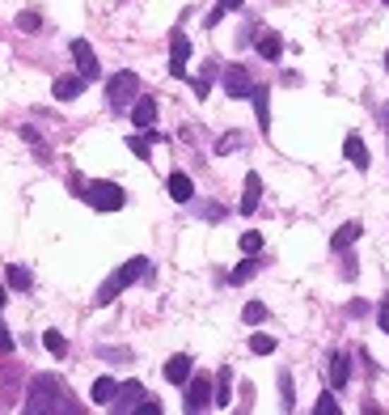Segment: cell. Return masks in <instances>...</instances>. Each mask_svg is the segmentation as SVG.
<instances>
[{
  "label": "cell",
  "mask_w": 389,
  "mask_h": 415,
  "mask_svg": "<svg viewBox=\"0 0 389 415\" xmlns=\"http://www.w3.org/2000/svg\"><path fill=\"white\" fill-rule=\"evenodd\" d=\"M186 378H191V356H182V352H178V356H169V361H165V382L182 386Z\"/></svg>",
  "instance_id": "17"
},
{
  "label": "cell",
  "mask_w": 389,
  "mask_h": 415,
  "mask_svg": "<svg viewBox=\"0 0 389 415\" xmlns=\"http://www.w3.org/2000/svg\"><path fill=\"white\" fill-rule=\"evenodd\" d=\"M165 191H169V199H174V204H191V199H195V182H191L186 174H169Z\"/></svg>",
  "instance_id": "13"
},
{
  "label": "cell",
  "mask_w": 389,
  "mask_h": 415,
  "mask_svg": "<svg viewBox=\"0 0 389 415\" xmlns=\"http://www.w3.org/2000/svg\"><path fill=\"white\" fill-rule=\"evenodd\" d=\"M385 68H389V51H385Z\"/></svg>",
  "instance_id": "38"
},
{
  "label": "cell",
  "mask_w": 389,
  "mask_h": 415,
  "mask_svg": "<svg viewBox=\"0 0 389 415\" xmlns=\"http://www.w3.org/2000/svg\"><path fill=\"white\" fill-rule=\"evenodd\" d=\"M4 301H8V297H4V288H0V310H4Z\"/></svg>",
  "instance_id": "37"
},
{
  "label": "cell",
  "mask_w": 389,
  "mask_h": 415,
  "mask_svg": "<svg viewBox=\"0 0 389 415\" xmlns=\"http://www.w3.org/2000/svg\"><path fill=\"white\" fill-rule=\"evenodd\" d=\"M127 148H131L140 161H148V140H144V136H127Z\"/></svg>",
  "instance_id": "29"
},
{
  "label": "cell",
  "mask_w": 389,
  "mask_h": 415,
  "mask_svg": "<svg viewBox=\"0 0 389 415\" xmlns=\"http://www.w3.org/2000/svg\"><path fill=\"white\" fill-rule=\"evenodd\" d=\"M241 318H246V322H250V327H258V322H263V318H267V305H263V301H250V305H246V310H241Z\"/></svg>",
  "instance_id": "25"
},
{
  "label": "cell",
  "mask_w": 389,
  "mask_h": 415,
  "mask_svg": "<svg viewBox=\"0 0 389 415\" xmlns=\"http://www.w3.org/2000/svg\"><path fill=\"white\" fill-rule=\"evenodd\" d=\"M343 157H347L360 174L373 165V161H369V148H364V140H360V136H347V140H343Z\"/></svg>",
  "instance_id": "12"
},
{
  "label": "cell",
  "mask_w": 389,
  "mask_h": 415,
  "mask_svg": "<svg viewBox=\"0 0 389 415\" xmlns=\"http://www.w3.org/2000/svg\"><path fill=\"white\" fill-rule=\"evenodd\" d=\"M385 4H389V0H385Z\"/></svg>",
  "instance_id": "39"
},
{
  "label": "cell",
  "mask_w": 389,
  "mask_h": 415,
  "mask_svg": "<svg viewBox=\"0 0 389 415\" xmlns=\"http://www.w3.org/2000/svg\"><path fill=\"white\" fill-rule=\"evenodd\" d=\"M318 415H339V403H335V394H318Z\"/></svg>",
  "instance_id": "27"
},
{
  "label": "cell",
  "mask_w": 389,
  "mask_h": 415,
  "mask_svg": "<svg viewBox=\"0 0 389 415\" xmlns=\"http://www.w3.org/2000/svg\"><path fill=\"white\" fill-rule=\"evenodd\" d=\"M250 102H254V115H258V127H263V131H271V89H263V85H254V89H250Z\"/></svg>",
  "instance_id": "10"
},
{
  "label": "cell",
  "mask_w": 389,
  "mask_h": 415,
  "mask_svg": "<svg viewBox=\"0 0 389 415\" xmlns=\"http://www.w3.org/2000/svg\"><path fill=\"white\" fill-rule=\"evenodd\" d=\"M347 382H352V361H347L343 352H335V356H330V386L343 390Z\"/></svg>",
  "instance_id": "18"
},
{
  "label": "cell",
  "mask_w": 389,
  "mask_h": 415,
  "mask_svg": "<svg viewBox=\"0 0 389 415\" xmlns=\"http://www.w3.org/2000/svg\"><path fill=\"white\" fill-rule=\"evenodd\" d=\"M212 403V378L199 373V378H186V411H203Z\"/></svg>",
  "instance_id": "5"
},
{
  "label": "cell",
  "mask_w": 389,
  "mask_h": 415,
  "mask_svg": "<svg viewBox=\"0 0 389 415\" xmlns=\"http://www.w3.org/2000/svg\"><path fill=\"white\" fill-rule=\"evenodd\" d=\"M186 59H191V42L182 30L169 34V76H186Z\"/></svg>",
  "instance_id": "6"
},
{
  "label": "cell",
  "mask_w": 389,
  "mask_h": 415,
  "mask_svg": "<svg viewBox=\"0 0 389 415\" xmlns=\"http://www.w3.org/2000/svg\"><path fill=\"white\" fill-rule=\"evenodd\" d=\"M42 348H47L51 356H64V352H68V339H64L59 331H47V335H42Z\"/></svg>",
  "instance_id": "22"
},
{
  "label": "cell",
  "mask_w": 389,
  "mask_h": 415,
  "mask_svg": "<svg viewBox=\"0 0 389 415\" xmlns=\"http://www.w3.org/2000/svg\"><path fill=\"white\" fill-rule=\"evenodd\" d=\"M17 30H25V34H38V30H42V17H38V13H30V8H25V13H21V17H17Z\"/></svg>",
  "instance_id": "24"
},
{
  "label": "cell",
  "mask_w": 389,
  "mask_h": 415,
  "mask_svg": "<svg viewBox=\"0 0 389 415\" xmlns=\"http://www.w3.org/2000/svg\"><path fill=\"white\" fill-rule=\"evenodd\" d=\"M250 89H254V85H250V72H246L241 64H229V68H225V93L241 102V98H250Z\"/></svg>",
  "instance_id": "8"
},
{
  "label": "cell",
  "mask_w": 389,
  "mask_h": 415,
  "mask_svg": "<svg viewBox=\"0 0 389 415\" xmlns=\"http://www.w3.org/2000/svg\"><path fill=\"white\" fill-rule=\"evenodd\" d=\"M360 233H364V225H360V221H347V225H339V229H335L330 246H335V250H347L352 242H360Z\"/></svg>",
  "instance_id": "16"
},
{
  "label": "cell",
  "mask_w": 389,
  "mask_h": 415,
  "mask_svg": "<svg viewBox=\"0 0 389 415\" xmlns=\"http://www.w3.org/2000/svg\"><path fill=\"white\" fill-rule=\"evenodd\" d=\"M131 123L148 131V127L157 123V102H152V98H136V102H131Z\"/></svg>",
  "instance_id": "11"
},
{
  "label": "cell",
  "mask_w": 389,
  "mask_h": 415,
  "mask_svg": "<svg viewBox=\"0 0 389 415\" xmlns=\"http://www.w3.org/2000/svg\"><path fill=\"white\" fill-rule=\"evenodd\" d=\"M8 284H13V288H17V293H25V288H30V284H34V280H30V271H25V267H21V263H8Z\"/></svg>",
  "instance_id": "21"
},
{
  "label": "cell",
  "mask_w": 389,
  "mask_h": 415,
  "mask_svg": "<svg viewBox=\"0 0 389 415\" xmlns=\"http://www.w3.org/2000/svg\"><path fill=\"white\" fill-rule=\"evenodd\" d=\"M140 399H144V386H140V382H123V386L114 390V403H110V407H114V411H136Z\"/></svg>",
  "instance_id": "9"
},
{
  "label": "cell",
  "mask_w": 389,
  "mask_h": 415,
  "mask_svg": "<svg viewBox=\"0 0 389 415\" xmlns=\"http://www.w3.org/2000/svg\"><path fill=\"white\" fill-rule=\"evenodd\" d=\"M237 144H241V136H237V131H229V136H220V140H216V153L225 157V153H233Z\"/></svg>",
  "instance_id": "28"
},
{
  "label": "cell",
  "mask_w": 389,
  "mask_h": 415,
  "mask_svg": "<svg viewBox=\"0 0 389 415\" xmlns=\"http://www.w3.org/2000/svg\"><path fill=\"white\" fill-rule=\"evenodd\" d=\"M280 394H284V411H292V407H297V399H292V378H288V373L280 378Z\"/></svg>",
  "instance_id": "32"
},
{
  "label": "cell",
  "mask_w": 389,
  "mask_h": 415,
  "mask_svg": "<svg viewBox=\"0 0 389 415\" xmlns=\"http://www.w3.org/2000/svg\"><path fill=\"white\" fill-rule=\"evenodd\" d=\"M80 89H85V76H59V81L51 85V93H55L59 102H72V98H80Z\"/></svg>",
  "instance_id": "14"
},
{
  "label": "cell",
  "mask_w": 389,
  "mask_h": 415,
  "mask_svg": "<svg viewBox=\"0 0 389 415\" xmlns=\"http://www.w3.org/2000/svg\"><path fill=\"white\" fill-rule=\"evenodd\" d=\"M229 369H220V390H216V407H229Z\"/></svg>",
  "instance_id": "31"
},
{
  "label": "cell",
  "mask_w": 389,
  "mask_h": 415,
  "mask_svg": "<svg viewBox=\"0 0 389 415\" xmlns=\"http://www.w3.org/2000/svg\"><path fill=\"white\" fill-rule=\"evenodd\" d=\"M0 352H13V335H8V327L0 322Z\"/></svg>",
  "instance_id": "33"
},
{
  "label": "cell",
  "mask_w": 389,
  "mask_h": 415,
  "mask_svg": "<svg viewBox=\"0 0 389 415\" xmlns=\"http://www.w3.org/2000/svg\"><path fill=\"white\" fill-rule=\"evenodd\" d=\"M136 93H140V76H136V72H127V68H123V72H114V76L106 81V98H110V106H114V110H127V106L136 102Z\"/></svg>",
  "instance_id": "4"
},
{
  "label": "cell",
  "mask_w": 389,
  "mask_h": 415,
  "mask_svg": "<svg viewBox=\"0 0 389 415\" xmlns=\"http://www.w3.org/2000/svg\"><path fill=\"white\" fill-rule=\"evenodd\" d=\"M114 390H119L114 378H97V382H93V403H97V407H110V403H114Z\"/></svg>",
  "instance_id": "19"
},
{
  "label": "cell",
  "mask_w": 389,
  "mask_h": 415,
  "mask_svg": "<svg viewBox=\"0 0 389 415\" xmlns=\"http://www.w3.org/2000/svg\"><path fill=\"white\" fill-rule=\"evenodd\" d=\"M85 204L97 208V212H119L127 204V195H123L119 182H85Z\"/></svg>",
  "instance_id": "3"
},
{
  "label": "cell",
  "mask_w": 389,
  "mask_h": 415,
  "mask_svg": "<svg viewBox=\"0 0 389 415\" xmlns=\"http://www.w3.org/2000/svg\"><path fill=\"white\" fill-rule=\"evenodd\" d=\"M144 276H148V259H144V255H136V259H127V263H123V267H119V271L102 284V288H97V297H93V301H97V305H110V301H114L127 284H136V280H144Z\"/></svg>",
  "instance_id": "2"
},
{
  "label": "cell",
  "mask_w": 389,
  "mask_h": 415,
  "mask_svg": "<svg viewBox=\"0 0 389 415\" xmlns=\"http://www.w3.org/2000/svg\"><path fill=\"white\" fill-rule=\"evenodd\" d=\"M136 411H144V415H157V411H161V403H152V399H148V403H140Z\"/></svg>",
  "instance_id": "36"
},
{
  "label": "cell",
  "mask_w": 389,
  "mask_h": 415,
  "mask_svg": "<svg viewBox=\"0 0 389 415\" xmlns=\"http://www.w3.org/2000/svg\"><path fill=\"white\" fill-rule=\"evenodd\" d=\"M254 271H258V263H254V259H246L241 267H233V276H229V280H233V284H246V280H250Z\"/></svg>",
  "instance_id": "26"
},
{
  "label": "cell",
  "mask_w": 389,
  "mask_h": 415,
  "mask_svg": "<svg viewBox=\"0 0 389 415\" xmlns=\"http://www.w3.org/2000/svg\"><path fill=\"white\" fill-rule=\"evenodd\" d=\"M64 399H72L64 386H59V378H34L30 382V403H25V411H72V403H64Z\"/></svg>",
  "instance_id": "1"
},
{
  "label": "cell",
  "mask_w": 389,
  "mask_h": 415,
  "mask_svg": "<svg viewBox=\"0 0 389 415\" xmlns=\"http://www.w3.org/2000/svg\"><path fill=\"white\" fill-rule=\"evenodd\" d=\"M250 352L254 356H271L275 352V339L271 335H250Z\"/></svg>",
  "instance_id": "23"
},
{
  "label": "cell",
  "mask_w": 389,
  "mask_h": 415,
  "mask_svg": "<svg viewBox=\"0 0 389 415\" xmlns=\"http://www.w3.org/2000/svg\"><path fill=\"white\" fill-rule=\"evenodd\" d=\"M72 59H76V68H80V76L85 81H97V55H93V47L85 42V38H72Z\"/></svg>",
  "instance_id": "7"
},
{
  "label": "cell",
  "mask_w": 389,
  "mask_h": 415,
  "mask_svg": "<svg viewBox=\"0 0 389 415\" xmlns=\"http://www.w3.org/2000/svg\"><path fill=\"white\" fill-rule=\"evenodd\" d=\"M241 4H246V0H216V8H220V13H229V8H241Z\"/></svg>",
  "instance_id": "35"
},
{
  "label": "cell",
  "mask_w": 389,
  "mask_h": 415,
  "mask_svg": "<svg viewBox=\"0 0 389 415\" xmlns=\"http://www.w3.org/2000/svg\"><path fill=\"white\" fill-rule=\"evenodd\" d=\"M280 51H284L280 34H263V38H258V55H263V59H280Z\"/></svg>",
  "instance_id": "20"
},
{
  "label": "cell",
  "mask_w": 389,
  "mask_h": 415,
  "mask_svg": "<svg viewBox=\"0 0 389 415\" xmlns=\"http://www.w3.org/2000/svg\"><path fill=\"white\" fill-rule=\"evenodd\" d=\"M377 322H381V331H389V297L381 301V310H377Z\"/></svg>",
  "instance_id": "34"
},
{
  "label": "cell",
  "mask_w": 389,
  "mask_h": 415,
  "mask_svg": "<svg viewBox=\"0 0 389 415\" xmlns=\"http://www.w3.org/2000/svg\"><path fill=\"white\" fill-rule=\"evenodd\" d=\"M258 199H263V178L258 174H246V195H241V212H258Z\"/></svg>",
  "instance_id": "15"
},
{
  "label": "cell",
  "mask_w": 389,
  "mask_h": 415,
  "mask_svg": "<svg viewBox=\"0 0 389 415\" xmlns=\"http://www.w3.org/2000/svg\"><path fill=\"white\" fill-rule=\"evenodd\" d=\"M241 250L246 255H258L263 250V233H241Z\"/></svg>",
  "instance_id": "30"
}]
</instances>
